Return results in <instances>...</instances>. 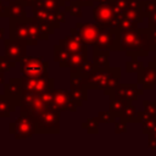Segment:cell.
I'll return each instance as SVG.
<instances>
[{"mask_svg":"<svg viewBox=\"0 0 156 156\" xmlns=\"http://www.w3.org/2000/svg\"><path fill=\"white\" fill-rule=\"evenodd\" d=\"M116 30V50H123L130 58H139L149 55V28H136L134 30Z\"/></svg>","mask_w":156,"mask_h":156,"instance_id":"obj_1","label":"cell"},{"mask_svg":"<svg viewBox=\"0 0 156 156\" xmlns=\"http://www.w3.org/2000/svg\"><path fill=\"white\" fill-rule=\"evenodd\" d=\"M37 133H55L60 132V111L49 107L34 117Z\"/></svg>","mask_w":156,"mask_h":156,"instance_id":"obj_2","label":"cell"},{"mask_svg":"<svg viewBox=\"0 0 156 156\" xmlns=\"http://www.w3.org/2000/svg\"><path fill=\"white\" fill-rule=\"evenodd\" d=\"M23 82V94H41L46 90L54 89L55 80L48 76V73L38 77H26L22 76Z\"/></svg>","mask_w":156,"mask_h":156,"instance_id":"obj_3","label":"cell"},{"mask_svg":"<svg viewBox=\"0 0 156 156\" xmlns=\"http://www.w3.org/2000/svg\"><path fill=\"white\" fill-rule=\"evenodd\" d=\"M10 133L15 135V139H27L37 133L34 118L27 113H21V116L10 123Z\"/></svg>","mask_w":156,"mask_h":156,"instance_id":"obj_4","label":"cell"},{"mask_svg":"<svg viewBox=\"0 0 156 156\" xmlns=\"http://www.w3.org/2000/svg\"><path fill=\"white\" fill-rule=\"evenodd\" d=\"M18 107H21V113H27L34 118L51 106L43 100L40 94H23L21 96Z\"/></svg>","mask_w":156,"mask_h":156,"instance_id":"obj_5","label":"cell"},{"mask_svg":"<svg viewBox=\"0 0 156 156\" xmlns=\"http://www.w3.org/2000/svg\"><path fill=\"white\" fill-rule=\"evenodd\" d=\"M49 62L44 57L26 56L20 61V69L22 76L26 77H38L48 73Z\"/></svg>","mask_w":156,"mask_h":156,"instance_id":"obj_6","label":"cell"},{"mask_svg":"<svg viewBox=\"0 0 156 156\" xmlns=\"http://www.w3.org/2000/svg\"><path fill=\"white\" fill-rule=\"evenodd\" d=\"M80 105L73 99L71 90H60V89H52V101L51 107L61 111H77V108Z\"/></svg>","mask_w":156,"mask_h":156,"instance_id":"obj_7","label":"cell"},{"mask_svg":"<svg viewBox=\"0 0 156 156\" xmlns=\"http://www.w3.org/2000/svg\"><path fill=\"white\" fill-rule=\"evenodd\" d=\"M28 44L20 39H4V55L15 62H20L27 56Z\"/></svg>","mask_w":156,"mask_h":156,"instance_id":"obj_8","label":"cell"},{"mask_svg":"<svg viewBox=\"0 0 156 156\" xmlns=\"http://www.w3.org/2000/svg\"><path fill=\"white\" fill-rule=\"evenodd\" d=\"M116 43H117V30L107 27H101L98 39L93 45V48L96 50L111 51V50H116Z\"/></svg>","mask_w":156,"mask_h":156,"instance_id":"obj_9","label":"cell"},{"mask_svg":"<svg viewBox=\"0 0 156 156\" xmlns=\"http://www.w3.org/2000/svg\"><path fill=\"white\" fill-rule=\"evenodd\" d=\"M60 45L66 49L69 54L73 52H80V54H85L88 55V49H87V44L79 38L76 28H71V32L68 35H66L63 39L60 40Z\"/></svg>","mask_w":156,"mask_h":156,"instance_id":"obj_10","label":"cell"},{"mask_svg":"<svg viewBox=\"0 0 156 156\" xmlns=\"http://www.w3.org/2000/svg\"><path fill=\"white\" fill-rule=\"evenodd\" d=\"M111 68L99 69L95 68L93 72L85 76V87L88 89H105L108 83Z\"/></svg>","mask_w":156,"mask_h":156,"instance_id":"obj_11","label":"cell"},{"mask_svg":"<svg viewBox=\"0 0 156 156\" xmlns=\"http://www.w3.org/2000/svg\"><path fill=\"white\" fill-rule=\"evenodd\" d=\"M115 11L108 2H100L96 5L93 10V18L95 23H98L101 27H107L110 28L113 18H115Z\"/></svg>","mask_w":156,"mask_h":156,"instance_id":"obj_12","label":"cell"},{"mask_svg":"<svg viewBox=\"0 0 156 156\" xmlns=\"http://www.w3.org/2000/svg\"><path fill=\"white\" fill-rule=\"evenodd\" d=\"M74 28H76L79 38L87 45H94L96 39H98V35L100 33L101 26H99L98 23H87V22L82 23V22H78Z\"/></svg>","mask_w":156,"mask_h":156,"instance_id":"obj_13","label":"cell"},{"mask_svg":"<svg viewBox=\"0 0 156 156\" xmlns=\"http://www.w3.org/2000/svg\"><path fill=\"white\" fill-rule=\"evenodd\" d=\"M139 84H118L111 93V96H118L121 99L128 100V101H135L139 96L143 95V89L138 87Z\"/></svg>","mask_w":156,"mask_h":156,"instance_id":"obj_14","label":"cell"},{"mask_svg":"<svg viewBox=\"0 0 156 156\" xmlns=\"http://www.w3.org/2000/svg\"><path fill=\"white\" fill-rule=\"evenodd\" d=\"M23 82L21 78H11L7 83L4 84V94L11 99V101L18 107L21 96L23 95Z\"/></svg>","mask_w":156,"mask_h":156,"instance_id":"obj_15","label":"cell"},{"mask_svg":"<svg viewBox=\"0 0 156 156\" xmlns=\"http://www.w3.org/2000/svg\"><path fill=\"white\" fill-rule=\"evenodd\" d=\"M138 84L143 89H154L156 85V66L150 61L147 67H141L138 72Z\"/></svg>","mask_w":156,"mask_h":156,"instance_id":"obj_16","label":"cell"},{"mask_svg":"<svg viewBox=\"0 0 156 156\" xmlns=\"http://www.w3.org/2000/svg\"><path fill=\"white\" fill-rule=\"evenodd\" d=\"M10 38L23 40L29 45V39L30 38H29V28H28L27 18L24 21L10 20Z\"/></svg>","mask_w":156,"mask_h":156,"instance_id":"obj_17","label":"cell"},{"mask_svg":"<svg viewBox=\"0 0 156 156\" xmlns=\"http://www.w3.org/2000/svg\"><path fill=\"white\" fill-rule=\"evenodd\" d=\"M32 12H33L34 18H37L38 21H41V22H45V23H49V24L54 26L55 29H57L61 24L58 18H57V12H50V11H46V10L37 7V6L32 7Z\"/></svg>","mask_w":156,"mask_h":156,"instance_id":"obj_18","label":"cell"},{"mask_svg":"<svg viewBox=\"0 0 156 156\" xmlns=\"http://www.w3.org/2000/svg\"><path fill=\"white\" fill-rule=\"evenodd\" d=\"M9 18L15 21H24L27 18L26 5L22 1L9 2Z\"/></svg>","mask_w":156,"mask_h":156,"instance_id":"obj_19","label":"cell"},{"mask_svg":"<svg viewBox=\"0 0 156 156\" xmlns=\"http://www.w3.org/2000/svg\"><path fill=\"white\" fill-rule=\"evenodd\" d=\"M108 55L110 51L108 50H96L94 49V58L93 62L95 65V68L99 69H105L108 68Z\"/></svg>","mask_w":156,"mask_h":156,"instance_id":"obj_20","label":"cell"},{"mask_svg":"<svg viewBox=\"0 0 156 156\" xmlns=\"http://www.w3.org/2000/svg\"><path fill=\"white\" fill-rule=\"evenodd\" d=\"M16 105L5 94L0 95V118H9L12 112L16 111Z\"/></svg>","mask_w":156,"mask_h":156,"instance_id":"obj_21","label":"cell"},{"mask_svg":"<svg viewBox=\"0 0 156 156\" xmlns=\"http://www.w3.org/2000/svg\"><path fill=\"white\" fill-rule=\"evenodd\" d=\"M136 116H138V110L136 107L132 104V101H127L126 106H124V110L121 115V121L126 122V123H136Z\"/></svg>","mask_w":156,"mask_h":156,"instance_id":"obj_22","label":"cell"},{"mask_svg":"<svg viewBox=\"0 0 156 156\" xmlns=\"http://www.w3.org/2000/svg\"><path fill=\"white\" fill-rule=\"evenodd\" d=\"M68 57H69V52L66 49H63L60 45V43L54 46V60L55 62L58 63L60 67H67Z\"/></svg>","mask_w":156,"mask_h":156,"instance_id":"obj_23","label":"cell"},{"mask_svg":"<svg viewBox=\"0 0 156 156\" xmlns=\"http://www.w3.org/2000/svg\"><path fill=\"white\" fill-rule=\"evenodd\" d=\"M110 99H111V101H110V112H111L116 118H117V117L119 118L128 100L121 99V98H118V96H111Z\"/></svg>","mask_w":156,"mask_h":156,"instance_id":"obj_24","label":"cell"},{"mask_svg":"<svg viewBox=\"0 0 156 156\" xmlns=\"http://www.w3.org/2000/svg\"><path fill=\"white\" fill-rule=\"evenodd\" d=\"M119 78H121V69H119L118 67L111 68V73H110V78H108L107 87L104 89L105 95H110V93L119 84Z\"/></svg>","mask_w":156,"mask_h":156,"instance_id":"obj_25","label":"cell"},{"mask_svg":"<svg viewBox=\"0 0 156 156\" xmlns=\"http://www.w3.org/2000/svg\"><path fill=\"white\" fill-rule=\"evenodd\" d=\"M34 6L44 9L50 12H58L63 9V6L61 5V2L58 0H38Z\"/></svg>","mask_w":156,"mask_h":156,"instance_id":"obj_26","label":"cell"},{"mask_svg":"<svg viewBox=\"0 0 156 156\" xmlns=\"http://www.w3.org/2000/svg\"><path fill=\"white\" fill-rule=\"evenodd\" d=\"M123 16L127 17V18H130L135 22H138L139 24L144 21L145 16L143 15V11H141V7H132V6H128L124 12H123Z\"/></svg>","mask_w":156,"mask_h":156,"instance_id":"obj_27","label":"cell"},{"mask_svg":"<svg viewBox=\"0 0 156 156\" xmlns=\"http://www.w3.org/2000/svg\"><path fill=\"white\" fill-rule=\"evenodd\" d=\"M95 69V65L93 61H89L88 58H85L83 62H80L78 66L76 67H72L71 68V72H77V73H80L83 76H87L89 74L90 72H93Z\"/></svg>","mask_w":156,"mask_h":156,"instance_id":"obj_28","label":"cell"},{"mask_svg":"<svg viewBox=\"0 0 156 156\" xmlns=\"http://www.w3.org/2000/svg\"><path fill=\"white\" fill-rule=\"evenodd\" d=\"M82 9H83V5L79 2V1H77V0H71L69 2H67L66 4V6H65V11L66 12H68L71 16H73V17H77V18H80L82 17Z\"/></svg>","mask_w":156,"mask_h":156,"instance_id":"obj_29","label":"cell"},{"mask_svg":"<svg viewBox=\"0 0 156 156\" xmlns=\"http://www.w3.org/2000/svg\"><path fill=\"white\" fill-rule=\"evenodd\" d=\"M88 88L84 85V87H80V88H77V89H71V94L73 96V99L79 104L82 105L83 101H87L88 99Z\"/></svg>","mask_w":156,"mask_h":156,"instance_id":"obj_30","label":"cell"},{"mask_svg":"<svg viewBox=\"0 0 156 156\" xmlns=\"http://www.w3.org/2000/svg\"><path fill=\"white\" fill-rule=\"evenodd\" d=\"M113 11H115V15L116 16H123V12L124 10L128 7V4H129V0H110V2Z\"/></svg>","mask_w":156,"mask_h":156,"instance_id":"obj_31","label":"cell"},{"mask_svg":"<svg viewBox=\"0 0 156 156\" xmlns=\"http://www.w3.org/2000/svg\"><path fill=\"white\" fill-rule=\"evenodd\" d=\"M71 89H77L80 87L85 85V76L77 73V72H71V80H69Z\"/></svg>","mask_w":156,"mask_h":156,"instance_id":"obj_32","label":"cell"},{"mask_svg":"<svg viewBox=\"0 0 156 156\" xmlns=\"http://www.w3.org/2000/svg\"><path fill=\"white\" fill-rule=\"evenodd\" d=\"M99 119L96 118H89L84 123H82V128L87 129L89 134H98L99 133Z\"/></svg>","mask_w":156,"mask_h":156,"instance_id":"obj_33","label":"cell"},{"mask_svg":"<svg viewBox=\"0 0 156 156\" xmlns=\"http://www.w3.org/2000/svg\"><path fill=\"white\" fill-rule=\"evenodd\" d=\"M139 27V23L130 20V18H127V17H122L121 22H119V26H118V30H134Z\"/></svg>","mask_w":156,"mask_h":156,"instance_id":"obj_34","label":"cell"},{"mask_svg":"<svg viewBox=\"0 0 156 156\" xmlns=\"http://www.w3.org/2000/svg\"><path fill=\"white\" fill-rule=\"evenodd\" d=\"M85 58H87V55L85 54H80V52L69 54V57H68V61H67V67H71V68L72 67H76L80 62H83Z\"/></svg>","mask_w":156,"mask_h":156,"instance_id":"obj_35","label":"cell"},{"mask_svg":"<svg viewBox=\"0 0 156 156\" xmlns=\"http://www.w3.org/2000/svg\"><path fill=\"white\" fill-rule=\"evenodd\" d=\"M143 67V61L139 58H132L126 62V72L127 73H133V72H139V69Z\"/></svg>","mask_w":156,"mask_h":156,"instance_id":"obj_36","label":"cell"},{"mask_svg":"<svg viewBox=\"0 0 156 156\" xmlns=\"http://www.w3.org/2000/svg\"><path fill=\"white\" fill-rule=\"evenodd\" d=\"M156 10V4L152 1H141V11L143 15L145 16V18H149L151 16V13Z\"/></svg>","mask_w":156,"mask_h":156,"instance_id":"obj_37","label":"cell"},{"mask_svg":"<svg viewBox=\"0 0 156 156\" xmlns=\"http://www.w3.org/2000/svg\"><path fill=\"white\" fill-rule=\"evenodd\" d=\"M144 104V112L147 117H155L156 116V100L154 101H149V100H144L143 101Z\"/></svg>","mask_w":156,"mask_h":156,"instance_id":"obj_38","label":"cell"},{"mask_svg":"<svg viewBox=\"0 0 156 156\" xmlns=\"http://www.w3.org/2000/svg\"><path fill=\"white\" fill-rule=\"evenodd\" d=\"M15 65H16V62L12 61V60H10L5 55L4 56H0V71L1 72H9L11 68L15 67Z\"/></svg>","mask_w":156,"mask_h":156,"instance_id":"obj_39","label":"cell"},{"mask_svg":"<svg viewBox=\"0 0 156 156\" xmlns=\"http://www.w3.org/2000/svg\"><path fill=\"white\" fill-rule=\"evenodd\" d=\"M141 123H143V132L145 134H150L152 128L156 124V116L155 117H146Z\"/></svg>","mask_w":156,"mask_h":156,"instance_id":"obj_40","label":"cell"},{"mask_svg":"<svg viewBox=\"0 0 156 156\" xmlns=\"http://www.w3.org/2000/svg\"><path fill=\"white\" fill-rule=\"evenodd\" d=\"M115 118L116 117L110 112V110L108 111H100L98 113V119L101 123H113L115 122Z\"/></svg>","mask_w":156,"mask_h":156,"instance_id":"obj_41","label":"cell"},{"mask_svg":"<svg viewBox=\"0 0 156 156\" xmlns=\"http://www.w3.org/2000/svg\"><path fill=\"white\" fill-rule=\"evenodd\" d=\"M149 46L150 51L156 50V27H149Z\"/></svg>","mask_w":156,"mask_h":156,"instance_id":"obj_42","label":"cell"},{"mask_svg":"<svg viewBox=\"0 0 156 156\" xmlns=\"http://www.w3.org/2000/svg\"><path fill=\"white\" fill-rule=\"evenodd\" d=\"M124 132H127V123L126 122L121 121V122L115 123V133L116 134H122Z\"/></svg>","mask_w":156,"mask_h":156,"instance_id":"obj_43","label":"cell"},{"mask_svg":"<svg viewBox=\"0 0 156 156\" xmlns=\"http://www.w3.org/2000/svg\"><path fill=\"white\" fill-rule=\"evenodd\" d=\"M0 17H7L9 18V5L5 6V4L0 0Z\"/></svg>","mask_w":156,"mask_h":156,"instance_id":"obj_44","label":"cell"},{"mask_svg":"<svg viewBox=\"0 0 156 156\" xmlns=\"http://www.w3.org/2000/svg\"><path fill=\"white\" fill-rule=\"evenodd\" d=\"M149 27H156V10L149 17Z\"/></svg>","mask_w":156,"mask_h":156,"instance_id":"obj_45","label":"cell"},{"mask_svg":"<svg viewBox=\"0 0 156 156\" xmlns=\"http://www.w3.org/2000/svg\"><path fill=\"white\" fill-rule=\"evenodd\" d=\"M26 6H28V7H33L35 4H37V1L38 0H21Z\"/></svg>","mask_w":156,"mask_h":156,"instance_id":"obj_46","label":"cell"},{"mask_svg":"<svg viewBox=\"0 0 156 156\" xmlns=\"http://www.w3.org/2000/svg\"><path fill=\"white\" fill-rule=\"evenodd\" d=\"M77 1H79L83 6H91L95 0H77Z\"/></svg>","mask_w":156,"mask_h":156,"instance_id":"obj_47","label":"cell"},{"mask_svg":"<svg viewBox=\"0 0 156 156\" xmlns=\"http://www.w3.org/2000/svg\"><path fill=\"white\" fill-rule=\"evenodd\" d=\"M58 1L61 2V5H62V6H63V9H65V6H66V4H67V2H69L71 0H58Z\"/></svg>","mask_w":156,"mask_h":156,"instance_id":"obj_48","label":"cell"},{"mask_svg":"<svg viewBox=\"0 0 156 156\" xmlns=\"http://www.w3.org/2000/svg\"><path fill=\"white\" fill-rule=\"evenodd\" d=\"M4 35H5V30H4V28H0V39H4Z\"/></svg>","mask_w":156,"mask_h":156,"instance_id":"obj_49","label":"cell"},{"mask_svg":"<svg viewBox=\"0 0 156 156\" xmlns=\"http://www.w3.org/2000/svg\"><path fill=\"white\" fill-rule=\"evenodd\" d=\"M149 138H151V139H154L156 141V133H150L149 134Z\"/></svg>","mask_w":156,"mask_h":156,"instance_id":"obj_50","label":"cell"},{"mask_svg":"<svg viewBox=\"0 0 156 156\" xmlns=\"http://www.w3.org/2000/svg\"><path fill=\"white\" fill-rule=\"evenodd\" d=\"M99 2H110V0H98Z\"/></svg>","mask_w":156,"mask_h":156,"instance_id":"obj_51","label":"cell"},{"mask_svg":"<svg viewBox=\"0 0 156 156\" xmlns=\"http://www.w3.org/2000/svg\"><path fill=\"white\" fill-rule=\"evenodd\" d=\"M151 62H152V63H154V65H155V66H156V56H155V57H154V60H152V61H151Z\"/></svg>","mask_w":156,"mask_h":156,"instance_id":"obj_52","label":"cell"},{"mask_svg":"<svg viewBox=\"0 0 156 156\" xmlns=\"http://www.w3.org/2000/svg\"><path fill=\"white\" fill-rule=\"evenodd\" d=\"M6 1H9V2H10V1H21V0H6Z\"/></svg>","mask_w":156,"mask_h":156,"instance_id":"obj_53","label":"cell"},{"mask_svg":"<svg viewBox=\"0 0 156 156\" xmlns=\"http://www.w3.org/2000/svg\"><path fill=\"white\" fill-rule=\"evenodd\" d=\"M154 2H155V4H156V0H154Z\"/></svg>","mask_w":156,"mask_h":156,"instance_id":"obj_54","label":"cell"}]
</instances>
